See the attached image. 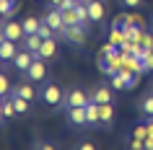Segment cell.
<instances>
[{
    "mask_svg": "<svg viewBox=\"0 0 153 150\" xmlns=\"http://www.w3.org/2000/svg\"><path fill=\"white\" fill-rule=\"evenodd\" d=\"M42 101L47 103L49 109H57V106H62V103H65V93H62V88L55 86V83H47V86H44V91H42Z\"/></svg>",
    "mask_w": 153,
    "mask_h": 150,
    "instance_id": "6da1fadb",
    "label": "cell"
},
{
    "mask_svg": "<svg viewBox=\"0 0 153 150\" xmlns=\"http://www.w3.org/2000/svg\"><path fill=\"white\" fill-rule=\"evenodd\" d=\"M62 39H65V41H70V44H86V41H88L86 26H81V24L65 26V29H62Z\"/></svg>",
    "mask_w": 153,
    "mask_h": 150,
    "instance_id": "7a4b0ae2",
    "label": "cell"
},
{
    "mask_svg": "<svg viewBox=\"0 0 153 150\" xmlns=\"http://www.w3.org/2000/svg\"><path fill=\"white\" fill-rule=\"evenodd\" d=\"M24 75H26V80H31V83H44V80H47V65H44V60L36 57L31 62V67H29Z\"/></svg>",
    "mask_w": 153,
    "mask_h": 150,
    "instance_id": "3957f363",
    "label": "cell"
},
{
    "mask_svg": "<svg viewBox=\"0 0 153 150\" xmlns=\"http://www.w3.org/2000/svg\"><path fill=\"white\" fill-rule=\"evenodd\" d=\"M34 60H36V55H34V52H29V49H18V55L13 57V67H16L18 72H26L29 70V67H31V62Z\"/></svg>",
    "mask_w": 153,
    "mask_h": 150,
    "instance_id": "277c9868",
    "label": "cell"
},
{
    "mask_svg": "<svg viewBox=\"0 0 153 150\" xmlns=\"http://www.w3.org/2000/svg\"><path fill=\"white\" fill-rule=\"evenodd\" d=\"M88 101H91V96L86 93V91H81V88H73L70 93L65 96V103H62V106H68V109H70V106H86Z\"/></svg>",
    "mask_w": 153,
    "mask_h": 150,
    "instance_id": "5b68a950",
    "label": "cell"
},
{
    "mask_svg": "<svg viewBox=\"0 0 153 150\" xmlns=\"http://www.w3.org/2000/svg\"><path fill=\"white\" fill-rule=\"evenodd\" d=\"M86 5H88V18H91V24H101V21H104V16H106L104 0H88Z\"/></svg>",
    "mask_w": 153,
    "mask_h": 150,
    "instance_id": "8992f818",
    "label": "cell"
},
{
    "mask_svg": "<svg viewBox=\"0 0 153 150\" xmlns=\"http://www.w3.org/2000/svg\"><path fill=\"white\" fill-rule=\"evenodd\" d=\"M42 21H44L47 26H52V29H55V31L60 34V36H62L65 21H62V10H60V8H52V10H47V16L42 18Z\"/></svg>",
    "mask_w": 153,
    "mask_h": 150,
    "instance_id": "52a82bcc",
    "label": "cell"
},
{
    "mask_svg": "<svg viewBox=\"0 0 153 150\" xmlns=\"http://www.w3.org/2000/svg\"><path fill=\"white\" fill-rule=\"evenodd\" d=\"M3 31H5V39H13V41H24V36H26L24 24H18V21H5Z\"/></svg>",
    "mask_w": 153,
    "mask_h": 150,
    "instance_id": "ba28073f",
    "label": "cell"
},
{
    "mask_svg": "<svg viewBox=\"0 0 153 150\" xmlns=\"http://www.w3.org/2000/svg\"><path fill=\"white\" fill-rule=\"evenodd\" d=\"M68 122L75 127H83L88 124V117H86V106H70L68 109Z\"/></svg>",
    "mask_w": 153,
    "mask_h": 150,
    "instance_id": "9c48e42d",
    "label": "cell"
},
{
    "mask_svg": "<svg viewBox=\"0 0 153 150\" xmlns=\"http://www.w3.org/2000/svg\"><path fill=\"white\" fill-rule=\"evenodd\" d=\"M88 96H91V101H96V103H109V101H114V93H112V88H109V86L94 88Z\"/></svg>",
    "mask_w": 153,
    "mask_h": 150,
    "instance_id": "30bf717a",
    "label": "cell"
},
{
    "mask_svg": "<svg viewBox=\"0 0 153 150\" xmlns=\"http://www.w3.org/2000/svg\"><path fill=\"white\" fill-rule=\"evenodd\" d=\"M55 55H57V39H55V36H49V39L42 41V47H39V52H36V57L49 60V57H55Z\"/></svg>",
    "mask_w": 153,
    "mask_h": 150,
    "instance_id": "8fae6325",
    "label": "cell"
},
{
    "mask_svg": "<svg viewBox=\"0 0 153 150\" xmlns=\"http://www.w3.org/2000/svg\"><path fill=\"white\" fill-rule=\"evenodd\" d=\"M18 55V41L13 39H5L3 44H0V57L5 60V62H13V57Z\"/></svg>",
    "mask_w": 153,
    "mask_h": 150,
    "instance_id": "7c38bea8",
    "label": "cell"
},
{
    "mask_svg": "<svg viewBox=\"0 0 153 150\" xmlns=\"http://www.w3.org/2000/svg\"><path fill=\"white\" fill-rule=\"evenodd\" d=\"M42 41H44V39H42L39 34H26L21 44H24L29 52H34V55H36V52H39V47H42Z\"/></svg>",
    "mask_w": 153,
    "mask_h": 150,
    "instance_id": "4fadbf2b",
    "label": "cell"
},
{
    "mask_svg": "<svg viewBox=\"0 0 153 150\" xmlns=\"http://www.w3.org/2000/svg\"><path fill=\"white\" fill-rule=\"evenodd\" d=\"M13 93H18V96H24V98H29V101H34V98H36V91H34V86H31V80H26V83H18V86L13 88Z\"/></svg>",
    "mask_w": 153,
    "mask_h": 150,
    "instance_id": "5bb4252c",
    "label": "cell"
},
{
    "mask_svg": "<svg viewBox=\"0 0 153 150\" xmlns=\"http://www.w3.org/2000/svg\"><path fill=\"white\" fill-rule=\"evenodd\" d=\"M21 24H24V31L26 34H36V31H39V26H42V21L36 16H26Z\"/></svg>",
    "mask_w": 153,
    "mask_h": 150,
    "instance_id": "9a60e30c",
    "label": "cell"
},
{
    "mask_svg": "<svg viewBox=\"0 0 153 150\" xmlns=\"http://www.w3.org/2000/svg\"><path fill=\"white\" fill-rule=\"evenodd\" d=\"M0 111H3V119H10L16 117V103H13V98H3V103H0Z\"/></svg>",
    "mask_w": 153,
    "mask_h": 150,
    "instance_id": "2e32d148",
    "label": "cell"
},
{
    "mask_svg": "<svg viewBox=\"0 0 153 150\" xmlns=\"http://www.w3.org/2000/svg\"><path fill=\"white\" fill-rule=\"evenodd\" d=\"M112 119H114V106H112V101L109 103H101V124H112Z\"/></svg>",
    "mask_w": 153,
    "mask_h": 150,
    "instance_id": "e0dca14e",
    "label": "cell"
},
{
    "mask_svg": "<svg viewBox=\"0 0 153 150\" xmlns=\"http://www.w3.org/2000/svg\"><path fill=\"white\" fill-rule=\"evenodd\" d=\"M62 21H65V26L81 24V21H78V13H75V8H62Z\"/></svg>",
    "mask_w": 153,
    "mask_h": 150,
    "instance_id": "ac0fdd59",
    "label": "cell"
},
{
    "mask_svg": "<svg viewBox=\"0 0 153 150\" xmlns=\"http://www.w3.org/2000/svg\"><path fill=\"white\" fill-rule=\"evenodd\" d=\"M13 103H16V111H18V114H26L29 106H31L29 98H24V96H18V93H13Z\"/></svg>",
    "mask_w": 153,
    "mask_h": 150,
    "instance_id": "d6986e66",
    "label": "cell"
},
{
    "mask_svg": "<svg viewBox=\"0 0 153 150\" xmlns=\"http://www.w3.org/2000/svg\"><path fill=\"white\" fill-rule=\"evenodd\" d=\"M109 41H114V44L120 47L122 41H125V29H122V26H112V31H109Z\"/></svg>",
    "mask_w": 153,
    "mask_h": 150,
    "instance_id": "ffe728a7",
    "label": "cell"
},
{
    "mask_svg": "<svg viewBox=\"0 0 153 150\" xmlns=\"http://www.w3.org/2000/svg\"><path fill=\"white\" fill-rule=\"evenodd\" d=\"M140 111H143V114H148V117H153V93L145 96L143 101H140Z\"/></svg>",
    "mask_w": 153,
    "mask_h": 150,
    "instance_id": "44dd1931",
    "label": "cell"
},
{
    "mask_svg": "<svg viewBox=\"0 0 153 150\" xmlns=\"http://www.w3.org/2000/svg\"><path fill=\"white\" fill-rule=\"evenodd\" d=\"M140 44H143V47L148 49V52H151V49H153V34L143 29V31H140Z\"/></svg>",
    "mask_w": 153,
    "mask_h": 150,
    "instance_id": "7402d4cb",
    "label": "cell"
},
{
    "mask_svg": "<svg viewBox=\"0 0 153 150\" xmlns=\"http://www.w3.org/2000/svg\"><path fill=\"white\" fill-rule=\"evenodd\" d=\"M10 88H13V86H10L8 75H5V72L0 70V93H3V96H8V93H10Z\"/></svg>",
    "mask_w": 153,
    "mask_h": 150,
    "instance_id": "603a6c76",
    "label": "cell"
},
{
    "mask_svg": "<svg viewBox=\"0 0 153 150\" xmlns=\"http://www.w3.org/2000/svg\"><path fill=\"white\" fill-rule=\"evenodd\" d=\"M132 137L145 140V137H148V122H145V124H135V127H132Z\"/></svg>",
    "mask_w": 153,
    "mask_h": 150,
    "instance_id": "cb8c5ba5",
    "label": "cell"
},
{
    "mask_svg": "<svg viewBox=\"0 0 153 150\" xmlns=\"http://www.w3.org/2000/svg\"><path fill=\"white\" fill-rule=\"evenodd\" d=\"M36 34H39V36H42V39H49V36H55V29H52V26H47V24H44V21H42V26H39V31H36Z\"/></svg>",
    "mask_w": 153,
    "mask_h": 150,
    "instance_id": "d4e9b609",
    "label": "cell"
},
{
    "mask_svg": "<svg viewBox=\"0 0 153 150\" xmlns=\"http://www.w3.org/2000/svg\"><path fill=\"white\" fill-rule=\"evenodd\" d=\"M127 145H130L132 150H143V148H145V140H140V137H130Z\"/></svg>",
    "mask_w": 153,
    "mask_h": 150,
    "instance_id": "484cf974",
    "label": "cell"
},
{
    "mask_svg": "<svg viewBox=\"0 0 153 150\" xmlns=\"http://www.w3.org/2000/svg\"><path fill=\"white\" fill-rule=\"evenodd\" d=\"M34 148H42V150H55V142H49V140H36V142H34Z\"/></svg>",
    "mask_w": 153,
    "mask_h": 150,
    "instance_id": "4316f807",
    "label": "cell"
},
{
    "mask_svg": "<svg viewBox=\"0 0 153 150\" xmlns=\"http://www.w3.org/2000/svg\"><path fill=\"white\" fill-rule=\"evenodd\" d=\"M143 65H145V72H153V49L148 52V57L143 60Z\"/></svg>",
    "mask_w": 153,
    "mask_h": 150,
    "instance_id": "83f0119b",
    "label": "cell"
},
{
    "mask_svg": "<svg viewBox=\"0 0 153 150\" xmlns=\"http://www.w3.org/2000/svg\"><path fill=\"white\" fill-rule=\"evenodd\" d=\"M143 0H122V5H127V8H137Z\"/></svg>",
    "mask_w": 153,
    "mask_h": 150,
    "instance_id": "f1b7e54d",
    "label": "cell"
},
{
    "mask_svg": "<svg viewBox=\"0 0 153 150\" xmlns=\"http://www.w3.org/2000/svg\"><path fill=\"white\" fill-rule=\"evenodd\" d=\"M94 148H96L94 142H81V150H94Z\"/></svg>",
    "mask_w": 153,
    "mask_h": 150,
    "instance_id": "f546056e",
    "label": "cell"
},
{
    "mask_svg": "<svg viewBox=\"0 0 153 150\" xmlns=\"http://www.w3.org/2000/svg\"><path fill=\"white\" fill-rule=\"evenodd\" d=\"M49 5H52V8H60V5H62V0H49Z\"/></svg>",
    "mask_w": 153,
    "mask_h": 150,
    "instance_id": "4dcf8cb0",
    "label": "cell"
},
{
    "mask_svg": "<svg viewBox=\"0 0 153 150\" xmlns=\"http://www.w3.org/2000/svg\"><path fill=\"white\" fill-rule=\"evenodd\" d=\"M5 41V31H3V26H0V44Z\"/></svg>",
    "mask_w": 153,
    "mask_h": 150,
    "instance_id": "1f68e13d",
    "label": "cell"
},
{
    "mask_svg": "<svg viewBox=\"0 0 153 150\" xmlns=\"http://www.w3.org/2000/svg\"><path fill=\"white\" fill-rule=\"evenodd\" d=\"M3 65H5V60H3V57H0V70H3Z\"/></svg>",
    "mask_w": 153,
    "mask_h": 150,
    "instance_id": "d6a6232c",
    "label": "cell"
},
{
    "mask_svg": "<svg viewBox=\"0 0 153 150\" xmlns=\"http://www.w3.org/2000/svg\"><path fill=\"white\" fill-rule=\"evenodd\" d=\"M3 18H5V16H3V13H0V26H3Z\"/></svg>",
    "mask_w": 153,
    "mask_h": 150,
    "instance_id": "836d02e7",
    "label": "cell"
},
{
    "mask_svg": "<svg viewBox=\"0 0 153 150\" xmlns=\"http://www.w3.org/2000/svg\"><path fill=\"white\" fill-rule=\"evenodd\" d=\"M78 3H88V0H78Z\"/></svg>",
    "mask_w": 153,
    "mask_h": 150,
    "instance_id": "e575fe53",
    "label": "cell"
},
{
    "mask_svg": "<svg viewBox=\"0 0 153 150\" xmlns=\"http://www.w3.org/2000/svg\"><path fill=\"white\" fill-rule=\"evenodd\" d=\"M0 103H3V93H0Z\"/></svg>",
    "mask_w": 153,
    "mask_h": 150,
    "instance_id": "d590c367",
    "label": "cell"
},
{
    "mask_svg": "<svg viewBox=\"0 0 153 150\" xmlns=\"http://www.w3.org/2000/svg\"><path fill=\"white\" fill-rule=\"evenodd\" d=\"M0 119H3V111H0Z\"/></svg>",
    "mask_w": 153,
    "mask_h": 150,
    "instance_id": "8d00e7d4",
    "label": "cell"
},
{
    "mask_svg": "<svg viewBox=\"0 0 153 150\" xmlns=\"http://www.w3.org/2000/svg\"><path fill=\"white\" fill-rule=\"evenodd\" d=\"M36 3H44V0H36Z\"/></svg>",
    "mask_w": 153,
    "mask_h": 150,
    "instance_id": "74e56055",
    "label": "cell"
},
{
    "mask_svg": "<svg viewBox=\"0 0 153 150\" xmlns=\"http://www.w3.org/2000/svg\"><path fill=\"white\" fill-rule=\"evenodd\" d=\"M151 26H153V21H151Z\"/></svg>",
    "mask_w": 153,
    "mask_h": 150,
    "instance_id": "f35d334b",
    "label": "cell"
},
{
    "mask_svg": "<svg viewBox=\"0 0 153 150\" xmlns=\"http://www.w3.org/2000/svg\"><path fill=\"white\" fill-rule=\"evenodd\" d=\"M151 93H153V91H151Z\"/></svg>",
    "mask_w": 153,
    "mask_h": 150,
    "instance_id": "ab89813d",
    "label": "cell"
}]
</instances>
